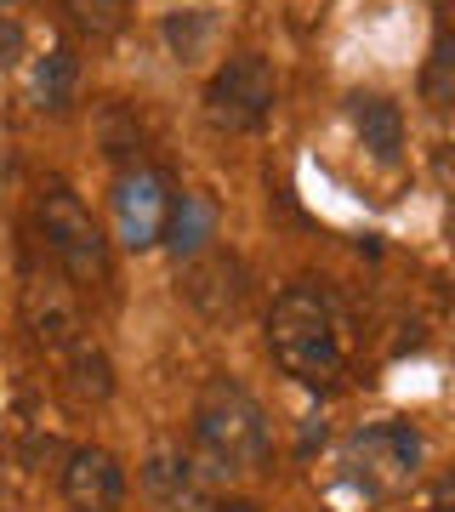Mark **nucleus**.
<instances>
[{
	"label": "nucleus",
	"instance_id": "5",
	"mask_svg": "<svg viewBox=\"0 0 455 512\" xmlns=\"http://www.w3.org/2000/svg\"><path fill=\"white\" fill-rule=\"evenodd\" d=\"M273 103H279V74L256 52L228 57L205 86V120L217 131H256L273 114Z\"/></svg>",
	"mask_w": 455,
	"mask_h": 512
},
{
	"label": "nucleus",
	"instance_id": "21",
	"mask_svg": "<svg viewBox=\"0 0 455 512\" xmlns=\"http://www.w3.org/2000/svg\"><path fill=\"white\" fill-rule=\"evenodd\" d=\"M427 512H450V507H427Z\"/></svg>",
	"mask_w": 455,
	"mask_h": 512
},
{
	"label": "nucleus",
	"instance_id": "2",
	"mask_svg": "<svg viewBox=\"0 0 455 512\" xmlns=\"http://www.w3.org/2000/svg\"><path fill=\"white\" fill-rule=\"evenodd\" d=\"M268 348L279 359V370L296 376L302 387H330L342 376V365H347L342 325H336V308H330V296L319 285H291L273 302Z\"/></svg>",
	"mask_w": 455,
	"mask_h": 512
},
{
	"label": "nucleus",
	"instance_id": "11",
	"mask_svg": "<svg viewBox=\"0 0 455 512\" xmlns=\"http://www.w3.org/2000/svg\"><path fill=\"white\" fill-rule=\"evenodd\" d=\"M347 120L359 131V143L370 148V160L376 165H399L404 154V114L393 97L382 92H353L347 97Z\"/></svg>",
	"mask_w": 455,
	"mask_h": 512
},
{
	"label": "nucleus",
	"instance_id": "15",
	"mask_svg": "<svg viewBox=\"0 0 455 512\" xmlns=\"http://www.w3.org/2000/svg\"><path fill=\"white\" fill-rule=\"evenodd\" d=\"M211 29H217V23H211V12H171L160 35H165V46H171V57H177V63H194V57L205 52Z\"/></svg>",
	"mask_w": 455,
	"mask_h": 512
},
{
	"label": "nucleus",
	"instance_id": "10",
	"mask_svg": "<svg viewBox=\"0 0 455 512\" xmlns=\"http://www.w3.org/2000/svg\"><path fill=\"white\" fill-rule=\"evenodd\" d=\"M63 501L74 512H120V501H126V467L103 444H80L63 461Z\"/></svg>",
	"mask_w": 455,
	"mask_h": 512
},
{
	"label": "nucleus",
	"instance_id": "17",
	"mask_svg": "<svg viewBox=\"0 0 455 512\" xmlns=\"http://www.w3.org/2000/svg\"><path fill=\"white\" fill-rule=\"evenodd\" d=\"M427 103L433 109H450V97H455V52H450V40H438L433 46V63H427Z\"/></svg>",
	"mask_w": 455,
	"mask_h": 512
},
{
	"label": "nucleus",
	"instance_id": "9",
	"mask_svg": "<svg viewBox=\"0 0 455 512\" xmlns=\"http://www.w3.org/2000/svg\"><path fill=\"white\" fill-rule=\"evenodd\" d=\"M23 325L46 353H69L80 342V302L63 279L29 274L23 279Z\"/></svg>",
	"mask_w": 455,
	"mask_h": 512
},
{
	"label": "nucleus",
	"instance_id": "16",
	"mask_svg": "<svg viewBox=\"0 0 455 512\" xmlns=\"http://www.w3.org/2000/svg\"><path fill=\"white\" fill-rule=\"evenodd\" d=\"M63 12L80 35L91 40H109L120 35V23H126V0H63Z\"/></svg>",
	"mask_w": 455,
	"mask_h": 512
},
{
	"label": "nucleus",
	"instance_id": "6",
	"mask_svg": "<svg viewBox=\"0 0 455 512\" xmlns=\"http://www.w3.org/2000/svg\"><path fill=\"white\" fill-rule=\"evenodd\" d=\"M143 495L154 512H217V495L182 444H154L143 461Z\"/></svg>",
	"mask_w": 455,
	"mask_h": 512
},
{
	"label": "nucleus",
	"instance_id": "7",
	"mask_svg": "<svg viewBox=\"0 0 455 512\" xmlns=\"http://www.w3.org/2000/svg\"><path fill=\"white\" fill-rule=\"evenodd\" d=\"M182 302L188 308H200L205 319H217V325H228V319H239V308H245V262L228 251H200L188 256V268H182Z\"/></svg>",
	"mask_w": 455,
	"mask_h": 512
},
{
	"label": "nucleus",
	"instance_id": "1",
	"mask_svg": "<svg viewBox=\"0 0 455 512\" xmlns=\"http://www.w3.org/2000/svg\"><path fill=\"white\" fill-rule=\"evenodd\" d=\"M194 467L205 473V484L222 478H245L262 473L273 456V433H268V410L228 376H211L194 399Z\"/></svg>",
	"mask_w": 455,
	"mask_h": 512
},
{
	"label": "nucleus",
	"instance_id": "14",
	"mask_svg": "<svg viewBox=\"0 0 455 512\" xmlns=\"http://www.w3.org/2000/svg\"><path fill=\"white\" fill-rule=\"evenodd\" d=\"M69 387H74V399H80V404L114 399V365H109V353L97 348V342H86V336L69 348Z\"/></svg>",
	"mask_w": 455,
	"mask_h": 512
},
{
	"label": "nucleus",
	"instance_id": "12",
	"mask_svg": "<svg viewBox=\"0 0 455 512\" xmlns=\"http://www.w3.org/2000/svg\"><path fill=\"white\" fill-rule=\"evenodd\" d=\"M160 239L171 245V256H177V262L211 251V239H217V205L205 200V194H177V200H171V211H165Z\"/></svg>",
	"mask_w": 455,
	"mask_h": 512
},
{
	"label": "nucleus",
	"instance_id": "18",
	"mask_svg": "<svg viewBox=\"0 0 455 512\" xmlns=\"http://www.w3.org/2000/svg\"><path fill=\"white\" fill-rule=\"evenodd\" d=\"M18 57H23V23L12 12H0V74L12 69Z\"/></svg>",
	"mask_w": 455,
	"mask_h": 512
},
{
	"label": "nucleus",
	"instance_id": "13",
	"mask_svg": "<svg viewBox=\"0 0 455 512\" xmlns=\"http://www.w3.org/2000/svg\"><path fill=\"white\" fill-rule=\"evenodd\" d=\"M74 86H80V57H74L69 46H52V52L35 63V86H29V97H35V109L63 114L74 103Z\"/></svg>",
	"mask_w": 455,
	"mask_h": 512
},
{
	"label": "nucleus",
	"instance_id": "4",
	"mask_svg": "<svg viewBox=\"0 0 455 512\" xmlns=\"http://www.w3.org/2000/svg\"><path fill=\"white\" fill-rule=\"evenodd\" d=\"M40 234H46V245H52L57 268H63L69 285L91 291V285L109 279V239H103V228L91 222V211L63 183H52L40 194Z\"/></svg>",
	"mask_w": 455,
	"mask_h": 512
},
{
	"label": "nucleus",
	"instance_id": "3",
	"mask_svg": "<svg viewBox=\"0 0 455 512\" xmlns=\"http://www.w3.org/2000/svg\"><path fill=\"white\" fill-rule=\"evenodd\" d=\"M421 461H427V439L410 421H364L342 439V473L370 501L410 490L421 478Z\"/></svg>",
	"mask_w": 455,
	"mask_h": 512
},
{
	"label": "nucleus",
	"instance_id": "19",
	"mask_svg": "<svg viewBox=\"0 0 455 512\" xmlns=\"http://www.w3.org/2000/svg\"><path fill=\"white\" fill-rule=\"evenodd\" d=\"M217 512H256L251 501H217Z\"/></svg>",
	"mask_w": 455,
	"mask_h": 512
},
{
	"label": "nucleus",
	"instance_id": "8",
	"mask_svg": "<svg viewBox=\"0 0 455 512\" xmlns=\"http://www.w3.org/2000/svg\"><path fill=\"white\" fill-rule=\"evenodd\" d=\"M165 211H171V194H165L160 171H148V165L120 171V183H114V222H120V239H126L131 251L160 245Z\"/></svg>",
	"mask_w": 455,
	"mask_h": 512
},
{
	"label": "nucleus",
	"instance_id": "20",
	"mask_svg": "<svg viewBox=\"0 0 455 512\" xmlns=\"http://www.w3.org/2000/svg\"><path fill=\"white\" fill-rule=\"evenodd\" d=\"M0 12H12V0H0Z\"/></svg>",
	"mask_w": 455,
	"mask_h": 512
}]
</instances>
